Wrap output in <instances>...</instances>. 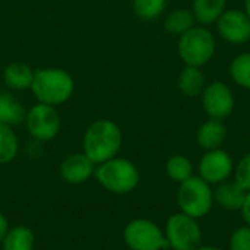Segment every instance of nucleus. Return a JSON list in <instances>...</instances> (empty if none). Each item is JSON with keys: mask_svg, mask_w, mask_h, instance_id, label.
Returning a JSON list of instances; mask_svg holds the SVG:
<instances>
[{"mask_svg": "<svg viewBox=\"0 0 250 250\" xmlns=\"http://www.w3.org/2000/svg\"><path fill=\"white\" fill-rule=\"evenodd\" d=\"M122 145V129L110 119H98L92 122L86 127L82 138V152L95 166L117 157Z\"/></svg>", "mask_w": 250, "mask_h": 250, "instance_id": "f257e3e1", "label": "nucleus"}, {"mask_svg": "<svg viewBox=\"0 0 250 250\" xmlns=\"http://www.w3.org/2000/svg\"><path fill=\"white\" fill-rule=\"evenodd\" d=\"M31 92L37 103L59 107L67 103L75 92L73 76L60 67H44L35 70Z\"/></svg>", "mask_w": 250, "mask_h": 250, "instance_id": "f03ea898", "label": "nucleus"}, {"mask_svg": "<svg viewBox=\"0 0 250 250\" xmlns=\"http://www.w3.org/2000/svg\"><path fill=\"white\" fill-rule=\"evenodd\" d=\"M94 177L103 189L113 195H127L133 192L141 182V173L135 163L119 155L98 164Z\"/></svg>", "mask_w": 250, "mask_h": 250, "instance_id": "7ed1b4c3", "label": "nucleus"}, {"mask_svg": "<svg viewBox=\"0 0 250 250\" xmlns=\"http://www.w3.org/2000/svg\"><path fill=\"white\" fill-rule=\"evenodd\" d=\"M177 53L185 66L204 67L217 53V40L212 31L204 25H195L179 37Z\"/></svg>", "mask_w": 250, "mask_h": 250, "instance_id": "20e7f679", "label": "nucleus"}, {"mask_svg": "<svg viewBox=\"0 0 250 250\" xmlns=\"http://www.w3.org/2000/svg\"><path fill=\"white\" fill-rule=\"evenodd\" d=\"M176 198L180 212L195 220L207 217L214 207L212 186L195 174L179 185Z\"/></svg>", "mask_w": 250, "mask_h": 250, "instance_id": "39448f33", "label": "nucleus"}, {"mask_svg": "<svg viewBox=\"0 0 250 250\" xmlns=\"http://www.w3.org/2000/svg\"><path fill=\"white\" fill-rule=\"evenodd\" d=\"M164 236L171 250H195L202 242V230L198 220L180 211L168 217Z\"/></svg>", "mask_w": 250, "mask_h": 250, "instance_id": "423d86ee", "label": "nucleus"}, {"mask_svg": "<svg viewBox=\"0 0 250 250\" xmlns=\"http://www.w3.org/2000/svg\"><path fill=\"white\" fill-rule=\"evenodd\" d=\"M123 240L130 250L168 249L164 230L148 218H135L123 229Z\"/></svg>", "mask_w": 250, "mask_h": 250, "instance_id": "0eeeda50", "label": "nucleus"}, {"mask_svg": "<svg viewBox=\"0 0 250 250\" xmlns=\"http://www.w3.org/2000/svg\"><path fill=\"white\" fill-rule=\"evenodd\" d=\"M25 126L32 141L41 144L53 141L62 129V119L57 107L41 103L34 104L26 111Z\"/></svg>", "mask_w": 250, "mask_h": 250, "instance_id": "6e6552de", "label": "nucleus"}, {"mask_svg": "<svg viewBox=\"0 0 250 250\" xmlns=\"http://www.w3.org/2000/svg\"><path fill=\"white\" fill-rule=\"evenodd\" d=\"M201 103L205 114L209 119L224 122L229 119L236 107V98L233 89L223 81H212L207 83L201 94Z\"/></svg>", "mask_w": 250, "mask_h": 250, "instance_id": "1a4fd4ad", "label": "nucleus"}, {"mask_svg": "<svg viewBox=\"0 0 250 250\" xmlns=\"http://www.w3.org/2000/svg\"><path fill=\"white\" fill-rule=\"evenodd\" d=\"M234 161L223 148L205 151L198 163V176L211 186H217L233 177Z\"/></svg>", "mask_w": 250, "mask_h": 250, "instance_id": "9d476101", "label": "nucleus"}, {"mask_svg": "<svg viewBox=\"0 0 250 250\" xmlns=\"http://www.w3.org/2000/svg\"><path fill=\"white\" fill-rule=\"evenodd\" d=\"M217 34L229 44L242 45L250 41V19L243 9H226L215 22Z\"/></svg>", "mask_w": 250, "mask_h": 250, "instance_id": "9b49d317", "label": "nucleus"}, {"mask_svg": "<svg viewBox=\"0 0 250 250\" xmlns=\"http://www.w3.org/2000/svg\"><path fill=\"white\" fill-rule=\"evenodd\" d=\"M95 167L97 166L83 152H75L67 155L62 161L59 167V173L63 182L76 186V185L86 183L94 176Z\"/></svg>", "mask_w": 250, "mask_h": 250, "instance_id": "f8f14e48", "label": "nucleus"}, {"mask_svg": "<svg viewBox=\"0 0 250 250\" xmlns=\"http://www.w3.org/2000/svg\"><path fill=\"white\" fill-rule=\"evenodd\" d=\"M248 192H245L234 180L229 179L214 188V204H217L221 209L236 212L240 211Z\"/></svg>", "mask_w": 250, "mask_h": 250, "instance_id": "ddd939ff", "label": "nucleus"}, {"mask_svg": "<svg viewBox=\"0 0 250 250\" xmlns=\"http://www.w3.org/2000/svg\"><path fill=\"white\" fill-rule=\"evenodd\" d=\"M227 138V127L224 122L208 119L196 130V144L204 151L218 149Z\"/></svg>", "mask_w": 250, "mask_h": 250, "instance_id": "4468645a", "label": "nucleus"}, {"mask_svg": "<svg viewBox=\"0 0 250 250\" xmlns=\"http://www.w3.org/2000/svg\"><path fill=\"white\" fill-rule=\"evenodd\" d=\"M34 75L35 70L29 64L23 62H13L4 67L3 81L10 91H25L31 89Z\"/></svg>", "mask_w": 250, "mask_h": 250, "instance_id": "2eb2a0df", "label": "nucleus"}, {"mask_svg": "<svg viewBox=\"0 0 250 250\" xmlns=\"http://www.w3.org/2000/svg\"><path fill=\"white\" fill-rule=\"evenodd\" d=\"M177 86L185 97H189V98L201 97V94L204 92L207 86V76L202 67L185 66L179 75Z\"/></svg>", "mask_w": 250, "mask_h": 250, "instance_id": "dca6fc26", "label": "nucleus"}, {"mask_svg": "<svg viewBox=\"0 0 250 250\" xmlns=\"http://www.w3.org/2000/svg\"><path fill=\"white\" fill-rule=\"evenodd\" d=\"M227 9V0H193L192 13L198 25L211 26Z\"/></svg>", "mask_w": 250, "mask_h": 250, "instance_id": "f3484780", "label": "nucleus"}, {"mask_svg": "<svg viewBox=\"0 0 250 250\" xmlns=\"http://www.w3.org/2000/svg\"><path fill=\"white\" fill-rule=\"evenodd\" d=\"M26 108L22 103L7 91L0 92V123L7 126H19L25 123Z\"/></svg>", "mask_w": 250, "mask_h": 250, "instance_id": "a211bd4d", "label": "nucleus"}, {"mask_svg": "<svg viewBox=\"0 0 250 250\" xmlns=\"http://www.w3.org/2000/svg\"><path fill=\"white\" fill-rule=\"evenodd\" d=\"M35 249V234L26 226L9 227L3 242L1 250H34Z\"/></svg>", "mask_w": 250, "mask_h": 250, "instance_id": "6ab92c4d", "label": "nucleus"}, {"mask_svg": "<svg viewBox=\"0 0 250 250\" xmlns=\"http://www.w3.org/2000/svg\"><path fill=\"white\" fill-rule=\"evenodd\" d=\"M163 25H164V29L170 35L180 37L185 32H188L190 28H193L196 25V21H195V16H193L190 9L177 7V9L170 10L164 16V23Z\"/></svg>", "mask_w": 250, "mask_h": 250, "instance_id": "aec40b11", "label": "nucleus"}, {"mask_svg": "<svg viewBox=\"0 0 250 250\" xmlns=\"http://www.w3.org/2000/svg\"><path fill=\"white\" fill-rule=\"evenodd\" d=\"M193 163L182 154H176L171 155L167 161H166V174L170 180L176 182V183H182L185 180H188L189 177H192L193 173Z\"/></svg>", "mask_w": 250, "mask_h": 250, "instance_id": "412c9836", "label": "nucleus"}, {"mask_svg": "<svg viewBox=\"0 0 250 250\" xmlns=\"http://www.w3.org/2000/svg\"><path fill=\"white\" fill-rule=\"evenodd\" d=\"M229 73L237 86L250 91V51H243L233 57L229 66Z\"/></svg>", "mask_w": 250, "mask_h": 250, "instance_id": "4be33fe9", "label": "nucleus"}, {"mask_svg": "<svg viewBox=\"0 0 250 250\" xmlns=\"http://www.w3.org/2000/svg\"><path fill=\"white\" fill-rule=\"evenodd\" d=\"M19 152V139L12 126L0 123V164L12 163Z\"/></svg>", "mask_w": 250, "mask_h": 250, "instance_id": "5701e85b", "label": "nucleus"}, {"mask_svg": "<svg viewBox=\"0 0 250 250\" xmlns=\"http://www.w3.org/2000/svg\"><path fill=\"white\" fill-rule=\"evenodd\" d=\"M133 13L142 21H155L164 15L167 0H133Z\"/></svg>", "mask_w": 250, "mask_h": 250, "instance_id": "b1692460", "label": "nucleus"}, {"mask_svg": "<svg viewBox=\"0 0 250 250\" xmlns=\"http://www.w3.org/2000/svg\"><path fill=\"white\" fill-rule=\"evenodd\" d=\"M233 180L245 190L250 192V152L243 155L237 164H234Z\"/></svg>", "mask_w": 250, "mask_h": 250, "instance_id": "393cba45", "label": "nucleus"}, {"mask_svg": "<svg viewBox=\"0 0 250 250\" xmlns=\"http://www.w3.org/2000/svg\"><path fill=\"white\" fill-rule=\"evenodd\" d=\"M229 250H250V227L245 224L231 233Z\"/></svg>", "mask_w": 250, "mask_h": 250, "instance_id": "a878e982", "label": "nucleus"}, {"mask_svg": "<svg viewBox=\"0 0 250 250\" xmlns=\"http://www.w3.org/2000/svg\"><path fill=\"white\" fill-rule=\"evenodd\" d=\"M240 212H242V217H243L245 224L248 227H250V192L246 195V199H245V204H243Z\"/></svg>", "mask_w": 250, "mask_h": 250, "instance_id": "bb28decb", "label": "nucleus"}, {"mask_svg": "<svg viewBox=\"0 0 250 250\" xmlns=\"http://www.w3.org/2000/svg\"><path fill=\"white\" fill-rule=\"evenodd\" d=\"M9 227H10V226H9L7 218L4 217L3 212H0V245H1V242H3V239H4V236H6Z\"/></svg>", "mask_w": 250, "mask_h": 250, "instance_id": "cd10ccee", "label": "nucleus"}, {"mask_svg": "<svg viewBox=\"0 0 250 250\" xmlns=\"http://www.w3.org/2000/svg\"><path fill=\"white\" fill-rule=\"evenodd\" d=\"M195 250H224V249H221V248H217V246H211V245H205V246H199L198 249H195Z\"/></svg>", "mask_w": 250, "mask_h": 250, "instance_id": "c85d7f7f", "label": "nucleus"}, {"mask_svg": "<svg viewBox=\"0 0 250 250\" xmlns=\"http://www.w3.org/2000/svg\"><path fill=\"white\" fill-rule=\"evenodd\" d=\"M243 10L246 12V15L249 16L250 19V0H245L243 1Z\"/></svg>", "mask_w": 250, "mask_h": 250, "instance_id": "c756f323", "label": "nucleus"}]
</instances>
